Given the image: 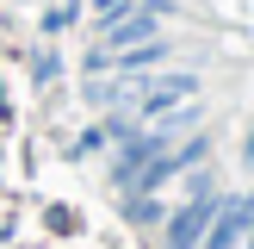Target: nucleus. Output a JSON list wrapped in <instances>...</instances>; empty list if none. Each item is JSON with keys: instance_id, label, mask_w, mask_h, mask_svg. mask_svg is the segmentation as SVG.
Returning <instances> with one entry per match:
<instances>
[{"instance_id": "f257e3e1", "label": "nucleus", "mask_w": 254, "mask_h": 249, "mask_svg": "<svg viewBox=\"0 0 254 249\" xmlns=\"http://www.w3.org/2000/svg\"><path fill=\"white\" fill-rule=\"evenodd\" d=\"M198 156H205V137H186V143L174 149V156H149L143 168L130 174V187H136V193H155L161 181H174V174H180L186 162H198Z\"/></svg>"}, {"instance_id": "f03ea898", "label": "nucleus", "mask_w": 254, "mask_h": 249, "mask_svg": "<svg viewBox=\"0 0 254 249\" xmlns=\"http://www.w3.org/2000/svg\"><path fill=\"white\" fill-rule=\"evenodd\" d=\"M143 94H136V112L143 119H161V112H174V106H186V100L198 94V81L192 75H168V81H136Z\"/></svg>"}, {"instance_id": "7ed1b4c3", "label": "nucleus", "mask_w": 254, "mask_h": 249, "mask_svg": "<svg viewBox=\"0 0 254 249\" xmlns=\"http://www.w3.org/2000/svg\"><path fill=\"white\" fill-rule=\"evenodd\" d=\"M205 231H211V237H198V249H242V237H248V206H242V199H217V212H211Z\"/></svg>"}, {"instance_id": "20e7f679", "label": "nucleus", "mask_w": 254, "mask_h": 249, "mask_svg": "<svg viewBox=\"0 0 254 249\" xmlns=\"http://www.w3.org/2000/svg\"><path fill=\"white\" fill-rule=\"evenodd\" d=\"M211 212H217V199H211V193H192V206L168 224V249H198V237H205Z\"/></svg>"}, {"instance_id": "39448f33", "label": "nucleus", "mask_w": 254, "mask_h": 249, "mask_svg": "<svg viewBox=\"0 0 254 249\" xmlns=\"http://www.w3.org/2000/svg\"><path fill=\"white\" fill-rule=\"evenodd\" d=\"M161 143H168V131H149V137H130V143L118 149V162H112V174H118V181L130 187V174L143 168L149 156H161Z\"/></svg>"}, {"instance_id": "423d86ee", "label": "nucleus", "mask_w": 254, "mask_h": 249, "mask_svg": "<svg viewBox=\"0 0 254 249\" xmlns=\"http://www.w3.org/2000/svg\"><path fill=\"white\" fill-rule=\"evenodd\" d=\"M242 206H248V237H242V249H254V193L242 199Z\"/></svg>"}]
</instances>
